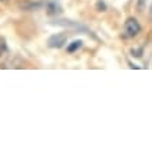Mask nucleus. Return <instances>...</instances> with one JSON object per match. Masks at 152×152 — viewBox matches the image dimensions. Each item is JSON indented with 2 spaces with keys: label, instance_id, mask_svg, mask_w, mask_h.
Returning <instances> with one entry per match:
<instances>
[{
  "label": "nucleus",
  "instance_id": "f257e3e1",
  "mask_svg": "<svg viewBox=\"0 0 152 152\" xmlns=\"http://www.w3.org/2000/svg\"><path fill=\"white\" fill-rule=\"evenodd\" d=\"M124 37L126 38H134L137 37L140 34V31H141V27H140L138 21L135 18H129L127 21H126L124 24Z\"/></svg>",
  "mask_w": 152,
  "mask_h": 152
},
{
  "label": "nucleus",
  "instance_id": "f03ea898",
  "mask_svg": "<svg viewBox=\"0 0 152 152\" xmlns=\"http://www.w3.org/2000/svg\"><path fill=\"white\" fill-rule=\"evenodd\" d=\"M66 41H67V37L64 34H57V35H53V37H50L48 39V45H49V48L59 49V48H61L64 45Z\"/></svg>",
  "mask_w": 152,
  "mask_h": 152
},
{
  "label": "nucleus",
  "instance_id": "7ed1b4c3",
  "mask_svg": "<svg viewBox=\"0 0 152 152\" xmlns=\"http://www.w3.org/2000/svg\"><path fill=\"white\" fill-rule=\"evenodd\" d=\"M46 10L49 14H57L61 11V9H60V6L56 3V1H49L46 4Z\"/></svg>",
  "mask_w": 152,
  "mask_h": 152
},
{
  "label": "nucleus",
  "instance_id": "20e7f679",
  "mask_svg": "<svg viewBox=\"0 0 152 152\" xmlns=\"http://www.w3.org/2000/svg\"><path fill=\"white\" fill-rule=\"evenodd\" d=\"M81 45H83V42H81V41H74L73 43H70V45H69L67 52H69V53H73V52H75L78 48H81Z\"/></svg>",
  "mask_w": 152,
  "mask_h": 152
},
{
  "label": "nucleus",
  "instance_id": "39448f33",
  "mask_svg": "<svg viewBox=\"0 0 152 152\" xmlns=\"http://www.w3.org/2000/svg\"><path fill=\"white\" fill-rule=\"evenodd\" d=\"M7 52V45H6L4 38H0V57Z\"/></svg>",
  "mask_w": 152,
  "mask_h": 152
},
{
  "label": "nucleus",
  "instance_id": "423d86ee",
  "mask_svg": "<svg viewBox=\"0 0 152 152\" xmlns=\"http://www.w3.org/2000/svg\"><path fill=\"white\" fill-rule=\"evenodd\" d=\"M131 53H133L134 57H135V56H137V57H141V56H142V50H141V49H131Z\"/></svg>",
  "mask_w": 152,
  "mask_h": 152
},
{
  "label": "nucleus",
  "instance_id": "0eeeda50",
  "mask_svg": "<svg viewBox=\"0 0 152 152\" xmlns=\"http://www.w3.org/2000/svg\"><path fill=\"white\" fill-rule=\"evenodd\" d=\"M4 1H6V0H4Z\"/></svg>",
  "mask_w": 152,
  "mask_h": 152
}]
</instances>
